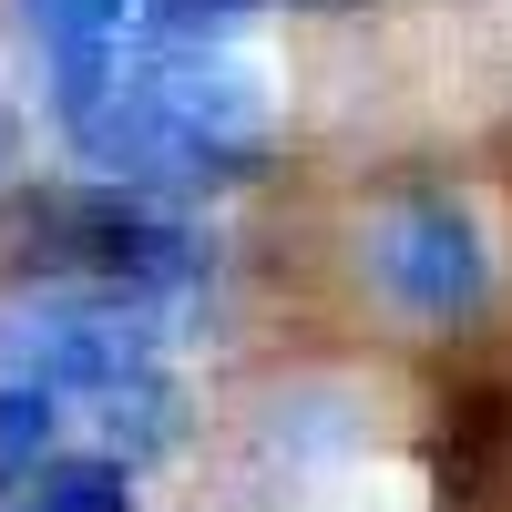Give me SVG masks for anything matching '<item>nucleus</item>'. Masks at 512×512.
<instances>
[{
    "label": "nucleus",
    "instance_id": "f257e3e1",
    "mask_svg": "<svg viewBox=\"0 0 512 512\" xmlns=\"http://www.w3.org/2000/svg\"><path fill=\"white\" fill-rule=\"evenodd\" d=\"M72 154L113 185H154V195H195V185H236L267 164L277 144V103L236 41L216 52H123L113 82L72 123Z\"/></svg>",
    "mask_w": 512,
    "mask_h": 512
},
{
    "label": "nucleus",
    "instance_id": "f03ea898",
    "mask_svg": "<svg viewBox=\"0 0 512 512\" xmlns=\"http://www.w3.org/2000/svg\"><path fill=\"white\" fill-rule=\"evenodd\" d=\"M21 246H31L41 287H123V297H154V308H185L216 277V236L175 195L113 185V175L21 195Z\"/></svg>",
    "mask_w": 512,
    "mask_h": 512
},
{
    "label": "nucleus",
    "instance_id": "7ed1b4c3",
    "mask_svg": "<svg viewBox=\"0 0 512 512\" xmlns=\"http://www.w3.org/2000/svg\"><path fill=\"white\" fill-rule=\"evenodd\" d=\"M359 267L420 328H461L492 308V236L451 185H400L379 216L359 226Z\"/></svg>",
    "mask_w": 512,
    "mask_h": 512
},
{
    "label": "nucleus",
    "instance_id": "20e7f679",
    "mask_svg": "<svg viewBox=\"0 0 512 512\" xmlns=\"http://www.w3.org/2000/svg\"><path fill=\"white\" fill-rule=\"evenodd\" d=\"M134 11L144 0H11V31H21L31 72H41V93H52V123H72L113 82V62L134 52V41H123Z\"/></svg>",
    "mask_w": 512,
    "mask_h": 512
},
{
    "label": "nucleus",
    "instance_id": "39448f33",
    "mask_svg": "<svg viewBox=\"0 0 512 512\" xmlns=\"http://www.w3.org/2000/svg\"><path fill=\"white\" fill-rule=\"evenodd\" d=\"M0 512H134V461L52 451V461H31V472H11V502Z\"/></svg>",
    "mask_w": 512,
    "mask_h": 512
},
{
    "label": "nucleus",
    "instance_id": "423d86ee",
    "mask_svg": "<svg viewBox=\"0 0 512 512\" xmlns=\"http://www.w3.org/2000/svg\"><path fill=\"white\" fill-rule=\"evenodd\" d=\"M256 11H277V0H144L134 41L144 52H216V41H236Z\"/></svg>",
    "mask_w": 512,
    "mask_h": 512
},
{
    "label": "nucleus",
    "instance_id": "0eeeda50",
    "mask_svg": "<svg viewBox=\"0 0 512 512\" xmlns=\"http://www.w3.org/2000/svg\"><path fill=\"white\" fill-rule=\"evenodd\" d=\"M287 11H338V0H287Z\"/></svg>",
    "mask_w": 512,
    "mask_h": 512
}]
</instances>
